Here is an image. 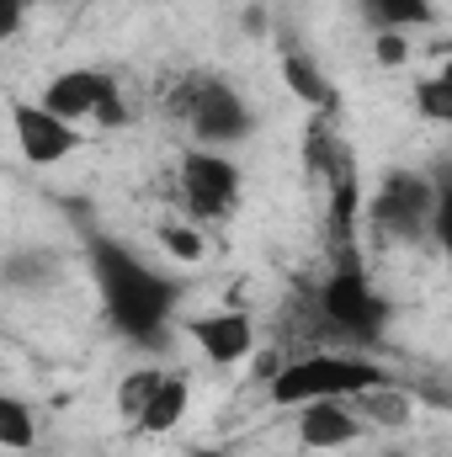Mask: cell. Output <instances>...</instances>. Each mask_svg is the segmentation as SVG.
<instances>
[{
  "label": "cell",
  "mask_w": 452,
  "mask_h": 457,
  "mask_svg": "<svg viewBox=\"0 0 452 457\" xmlns=\"http://www.w3.org/2000/svg\"><path fill=\"white\" fill-rule=\"evenodd\" d=\"M86 261H91V277L102 287V309H107L117 336L144 345V351H165L176 303H181V282L144 266L122 239L96 234V228L86 234Z\"/></svg>",
  "instance_id": "cell-1"
},
{
  "label": "cell",
  "mask_w": 452,
  "mask_h": 457,
  "mask_svg": "<svg viewBox=\"0 0 452 457\" xmlns=\"http://www.w3.org/2000/svg\"><path fill=\"white\" fill-rule=\"evenodd\" d=\"M367 224L389 239H421L426 228L437 239H448V219H452V197L448 181L426 176V170H383V181L372 187V197L362 203Z\"/></svg>",
  "instance_id": "cell-2"
},
{
  "label": "cell",
  "mask_w": 452,
  "mask_h": 457,
  "mask_svg": "<svg viewBox=\"0 0 452 457\" xmlns=\"http://www.w3.org/2000/svg\"><path fill=\"white\" fill-rule=\"evenodd\" d=\"M394 383L378 361L367 356H336V351H320V356H298L288 367L272 372V399L277 404H309V399H351L362 388H383Z\"/></svg>",
  "instance_id": "cell-3"
},
{
  "label": "cell",
  "mask_w": 452,
  "mask_h": 457,
  "mask_svg": "<svg viewBox=\"0 0 452 457\" xmlns=\"http://www.w3.org/2000/svg\"><path fill=\"white\" fill-rule=\"evenodd\" d=\"M320 309H325V320L336 325L340 336H351V341H378V336L389 330V303H383V293L367 282L356 250H340V266L325 277Z\"/></svg>",
  "instance_id": "cell-4"
},
{
  "label": "cell",
  "mask_w": 452,
  "mask_h": 457,
  "mask_svg": "<svg viewBox=\"0 0 452 457\" xmlns=\"http://www.w3.org/2000/svg\"><path fill=\"white\" fill-rule=\"evenodd\" d=\"M38 107H48L54 117H64V122H75V128H80L86 117H96V122H107V128H122V122H128L122 86H117L107 70H64V75H54V80L43 86Z\"/></svg>",
  "instance_id": "cell-5"
},
{
  "label": "cell",
  "mask_w": 452,
  "mask_h": 457,
  "mask_svg": "<svg viewBox=\"0 0 452 457\" xmlns=\"http://www.w3.org/2000/svg\"><path fill=\"white\" fill-rule=\"evenodd\" d=\"M176 187H181V208L197 224H208V219L234 213L245 176H239V165L229 160L224 149H187L181 154V170H176Z\"/></svg>",
  "instance_id": "cell-6"
},
{
  "label": "cell",
  "mask_w": 452,
  "mask_h": 457,
  "mask_svg": "<svg viewBox=\"0 0 452 457\" xmlns=\"http://www.w3.org/2000/svg\"><path fill=\"white\" fill-rule=\"evenodd\" d=\"M176 112L192 122L197 144H245V138L255 133L250 102H245L234 86H224V80H197V86H187V96L176 102Z\"/></svg>",
  "instance_id": "cell-7"
},
{
  "label": "cell",
  "mask_w": 452,
  "mask_h": 457,
  "mask_svg": "<svg viewBox=\"0 0 452 457\" xmlns=\"http://www.w3.org/2000/svg\"><path fill=\"white\" fill-rule=\"evenodd\" d=\"M11 133H16V149L27 165H59L80 149V128L38 102H11Z\"/></svg>",
  "instance_id": "cell-8"
},
{
  "label": "cell",
  "mask_w": 452,
  "mask_h": 457,
  "mask_svg": "<svg viewBox=\"0 0 452 457\" xmlns=\"http://www.w3.org/2000/svg\"><path fill=\"white\" fill-rule=\"evenodd\" d=\"M187 336L203 345L208 361L234 367V361L250 356V345H255V325H250V314H239V309H219V314H197V320H187Z\"/></svg>",
  "instance_id": "cell-9"
},
{
  "label": "cell",
  "mask_w": 452,
  "mask_h": 457,
  "mask_svg": "<svg viewBox=\"0 0 452 457\" xmlns=\"http://www.w3.org/2000/svg\"><path fill=\"white\" fill-rule=\"evenodd\" d=\"M362 420L346 410V399H309L298 404V442L309 453H336V447H351L362 442Z\"/></svg>",
  "instance_id": "cell-10"
},
{
  "label": "cell",
  "mask_w": 452,
  "mask_h": 457,
  "mask_svg": "<svg viewBox=\"0 0 452 457\" xmlns=\"http://www.w3.org/2000/svg\"><path fill=\"white\" fill-rule=\"evenodd\" d=\"M282 86L309 107L314 117H331L340 107V91H336V80L298 48V43H282Z\"/></svg>",
  "instance_id": "cell-11"
},
{
  "label": "cell",
  "mask_w": 452,
  "mask_h": 457,
  "mask_svg": "<svg viewBox=\"0 0 452 457\" xmlns=\"http://www.w3.org/2000/svg\"><path fill=\"white\" fill-rule=\"evenodd\" d=\"M346 410H351L362 426L399 431V426H410V415H415V399H410L399 383H383V388H362V394H351V399H346Z\"/></svg>",
  "instance_id": "cell-12"
},
{
  "label": "cell",
  "mask_w": 452,
  "mask_h": 457,
  "mask_svg": "<svg viewBox=\"0 0 452 457\" xmlns=\"http://www.w3.org/2000/svg\"><path fill=\"white\" fill-rule=\"evenodd\" d=\"M181 415H187V378H181V372H160L149 404H144L138 420H133V431H144V436H165V431L181 426Z\"/></svg>",
  "instance_id": "cell-13"
},
{
  "label": "cell",
  "mask_w": 452,
  "mask_h": 457,
  "mask_svg": "<svg viewBox=\"0 0 452 457\" xmlns=\"http://www.w3.org/2000/svg\"><path fill=\"white\" fill-rule=\"evenodd\" d=\"M362 11L372 16L378 32H410V27H431L437 21L431 0H362Z\"/></svg>",
  "instance_id": "cell-14"
},
{
  "label": "cell",
  "mask_w": 452,
  "mask_h": 457,
  "mask_svg": "<svg viewBox=\"0 0 452 457\" xmlns=\"http://www.w3.org/2000/svg\"><path fill=\"white\" fill-rule=\"evenodd\" d=\"M59 277V255L54 250H16L0 261V282L5 287H48Z\"/></svg>",
  "instance_id": "cell-15"
},
{
  "label": "cell",
  "mask_w": 452,
  "mask_h": 457,
  "mask_svg": "<svg viewBox=\"0 0 452 457\" xmlns=\"http://www.w3.org/2000/svg\"><path fill=\"white\" fill-rule=\"evenodd\" d=\"M32 436H38V420H32L27 399H16V394L0 388V447H5V453H27Z\"/></svg>",
  "instance_id": "cell-16"
},
{
  "label": "cell",
  "mask_w": 452,
  "mask_h": 457,
  "mask_svg": "<svg viewBox=\"0 0 452 457\" xmlns=\"http://www.w3.org/2000/svg\"><path fill=\"white\" fill-rule=\"evenodd\" d=\"M415 107L426 122H452V70L442 64L437 75H426V80H415Z\"/></svg>",
  "instance_id": "cell-17"
},
{
  "label": "cell",
  "mask_w": 452,
  "mask_h": 457,
  "mask_svg": "<svg viewBox=\"0 0 452 457\" xmlns=\"http://www.w3.org/2000/svg\"><path fill=\"white\" fill-rule=\"evenodd\" d=\"M155 383H160V367H133V372L117 383V415H122L128 426H133V420H138V410L149 404Z\"/></svg>",
  "instance_id": "cell-18"
},
{
  "label": "cell",
  "mask_w": 452,
  "mask_h": 457,
  "mask_svg": "<svg viewBox=\"0 0 452 457\" xmlns=\"http://www.w3.org/2000/svg\"><path fill=\"white\" fill-rule=\"evenodd\" d=\"M160 245H165V255L181 261V266H197V261L208 255V239L192 224H160Z\"/></svg>",
  "instance_id": "cell-19"
},
{
  "label": "cell",
  "mask_w": 452,
  "mask_h": 457,
  "mask_svg": "<svg viewBox=\"0 0 452 457\" xmlns=\"http://www.w3.org/2000/svg\"><path fill=\"white\" fill-rule=\"evenodd\" d=\"M378 64H383V70L410 64V37H405V32H378Z\"/></svg>",
  "instance_id": "cell-20"
},
{
  "label": "cell",
  "mask_w": 452,
  "mask_h": 457,
  "mask_svg": "<svg viewBox=\"0 0 452 457\" xmlns=\"http://www.w3.org/2000/svg\"><path fill=\"white\" fill-rule=\"evenodd\" d=\"M21 21H27V0H0V43H5V37H16V32H21Z\"/></svg>",
  "instance_id": "cell-21"
},
{
  "label": "cell",
  "mask_w": 452,
  "mask_h": 457,
  "mask_svg": "<svg viewBox=\"0 0 452 457\" xmlns=\"http://www.w3.org/2000/svg\"><path fill=\"white\" fill-rule=\"evenodd\" d=\"M192 457H234V453H224V447H192Z\"/></svg>",
  "instance_id": "cell-22"
}]
</instances>
